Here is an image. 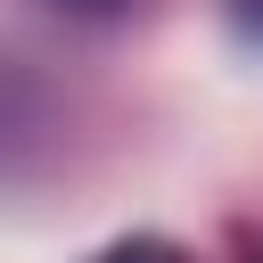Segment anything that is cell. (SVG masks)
<instances>
[{"label": "cell", "instance_id": "cell-1", "mask_svg": "<svg viewBox=\"0 0 263 263\" xmlns=\"http://www.w3.org/2000/svg\"><path fill=\"white\" fill-rule=\"evenodd\" d=\"M90 263H181V247H164V238H123V247H107V255H90Z\"/></svg>", "mask_w": 263, "mask_h": 263}, {"label": "cell", "instance_id": "cell-2", "mask_svg": "<svg viewBox=\"0 0 263 263\" xmlns=\"http://www.w3.org/2000/svg\"><path fill=\"white\" fill-rule=\"evenodd\" d=\"M74 8H115V0H74Z\"/></svg>", "mask_w": 263, "mask_h": 263}]
</instances>
